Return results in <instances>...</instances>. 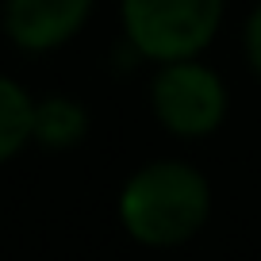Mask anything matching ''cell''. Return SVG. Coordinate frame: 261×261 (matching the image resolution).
<instances>
[{
	"instance_id": "obj_1",
	"label": "cell",
	"mask_w": 261,
	"mask_h": 261,
	"mask_svg": "<svg viewBox=\"0 0 261 261\" xmlns=\"http://www.w3.org/2000/svg\"><path fill=\"white\" fill-rule=\"evenodd\" d=\"M212 188L185 162H150L123 185L119 219L142 246H180L207 223Z\"/></svg>"
},
{
	"instance_id": "obj_2",
	"label": "cell",
	"mask_w": 261,
	"mask_h": 261,
	"mask_svg": "<svg viewBox=\"0 0 261 261\" xmlns=\"http://www.w3.org/2000/svg\"><path fill=\"white\" fill-rule=\"evenodd\" d=\"M127 42L150 62L196 58L223 23V0H123Z\"/></svg>"
},
{
	"instance_id": "obj_3",
	"label": "cell",
	"mask_w": 261,
	"mask_h": 261,
	"mask_svg": "<svg viewBox=\"0 0 261 261\" xmlns=\"http://www.w3.org/2000/svg\"><path fill=\"white\" fill-rule=\"evenodd\" d=\"M150 104L165 130L180 139H200L227 119V85L196 58L162 62V73L150 89Z\"/></svg>"
},
{
	"instance_id": "obj_4",
	"label": "cell",
	"mask_w": 261,
	"mask_h": 261,
	"mask_svg": "<svg viewBox=\"0 0 261 261\" xmlns=\"http://www.w3.org/2000/svg\"><path fill=\"white\" fill-rule=\"evenodd\" d=\"M96 0H4V31L27 54H46L73 39Z\"/></svg>"
},
{
	"instance_id": "obj_5",
	"label": "cell",
	"mask_w": 261,
	"mask_h": 261,
	"mask_svg": "<svg viewBox=\"0 0 261 261\" xmlns=\"http://www.w3.org/2000/svg\"><path fill=\"white\" fill-rule=\"evenodd\" d=\"M89 135V112L69 96H46L35 104V142L65 150Z\"/></svg>"
},
{
	"instance_id": "obj_6",
	"label": "cell",
	"mask_w": 261,
	"mask_h": 261,
	"mask_svg": "<svg viewBox=\"0 0 261 261\" xmlns=\"http://www.w3.org/2000/svg\"><path fill=\"white\" fill-rule=\"evenodd\" d=\"M27 142H35V100L23 85L0 77V165L12 162Z\"/></svg>"
},
{
	"instance_id": "obj_7",
	"label": "cell",
	"mask_w": 261,
	"mask_h": 261,
	"mask_svg": "<svg viewBox=\"0 0 261 261\" xmlns=\"http://www.w3.org/2000/svg\"><path fill=\"white\" fill-rule=\"evenodd\" d=\"M246 58H250V69L261 77V4L246 19Z\"/></svg>"
}]
</instances>
